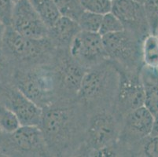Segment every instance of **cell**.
I'll use <instances>...</instances> for the list:
<instances>
[{"mask_svg": "<svg viewBox=\"0 0 158 157\" xmlns=\"http://www.w3.org/2000/svg\"><path fill=\"white\" fill-rule=\"evenodd\" d=\"M88 113L77 98H60L43 109L40 127L50 155H82Z\"/></svg>", "mask_w": 158, "mask_h": 157, "instance_id": "1", "label": "cell"}, {"mask_svg": "<svg viewBox=\"0 0 158 157\" xmlns=\"http://www.w3.org/2000/svg\"><path fill=\"white\" fill-rule=\"evenodd\" d=\"M120 72L110 60L87 69L77 99L87 113L99 109L114 108Z\"/></svg>", "mask_w": 158, "mask_h": 157, "instance_id": "2", "label": "cell"}, {"mask_svg": "<svg viewBox=\"0 0 158 157\" xmlns=\"http://www.w3.org/2000/svg\"><path fill=\"white\" fill-rule=\"evenodd\" d=\"M2 49L17 68H28L52 63L57 49L48 37L24 36L12 27H6Z\"/></svg>", "mask_w": 158, "mask_h": 157, "instance_id": "3", "label": "cell"}, {"mask_svg": "<svg viewBox=\"0 0 158 157\" xmlns=\"http://www.w3.org/2000/svg\"><path fill=\"white\" fill-rule=\"evenodd\" d=\"M122 118L114 108H105L88 113L82 155L95 156L104 149H115L120 138ZM118 155V153H117Z\"/></svg>", "mask_w": 158, "mask_h": 157, "instance_id": "4", "label": "cell"}, {"mask_svg": "<svg viewBox=\"0 0 158 157\" xmlns=\"http://www.w3.org/2000/svg\"><path fill=\"white\" fill-rule=\"evenodd\" d=\"M11 83L42 109L59 99L51 63L33 67L17 68Z\"/></svg>", "mask_w": 158, "mask_h": 157, "instance_id": "5", "label": "cell"}, {"mask_svg": "<svg viewBox=\"0 0 158 157\" xmlns=\"http://www.w3.org/2000/svg\"><path fill=\"white\" fill-rule=\"evenodd\" d=\"M108 60L120 70L139 71L143 65L141 54L143 39L127 30L102 36Z\"/></svg>", "mask_w": 158, "mask_h": 157, "instance_id": "6", "label": "cell"}, {"mask_svg": "<svg viewBox=\"0 0 158 157\" xmlns=\"http://www.w3.org/2000/svg\"><path fill=\"white\" fill-rule=\"evenodd\" d=\"M0 152L17 156H49L42 130L38 126H22L0 138Z\"/></svg>", "mask_w": 158, "mask_h": 157, "instance_id": "7", "label": "cell"}, {"mask_svg": "<svg viewBox=\"0 0 158 157\" xmlns=\"http://www.w3.org/2000/svg\"><path fill=\"white\" fill-rule=\"evenodd\" d=\"M60 98H77L82 80L87 69L79 64L69 50L57 49L51 63Z\"/></svg>", "mask_w": 158, "mask_h": 157, "instance_id": "8", "label": "cell"}, {"mask_svg": "<svg viewBox=\"0 0 158 157\" xmlns=\"http://www.w3.org/2000/svg\"><path fill=\"white\" fill-rule=\"evenodd\" d=\"M0 102L17 116L21 125L40 126L43 109L11 83L0 84Z\"/></svg>", "mask_w": 158, "mask_h": 157, "instance_id": "9", "label": "cell"}, {"mask_svg": "<svg viewBox=\"0 0 158 157\" xmlns=\"http://www.w3.org/2000/svg\"><path fill=\"white\" fill-rule=\"evenodd\" d=\"M139 71L119 69L120 82L114 109L121 118L131 111L144 106L145 91Z\"/></svg>", "mask_w": 158, "mask_h": 157, "instance_id": "10", "label": "cell"}, {"mask_svg": "<svg viewBox=\"0 0 158 157\" xmlns=\"http://www.w3.org/2000/svg\"><path fill=\"white\" fill-rule=\"evenodd\" d=\"M69 51L87 70L108 60L102 36L98 32L80 31L72 42Z\"/></svg>", "mask_w": 158, "mask_h": 157, "instance_id": "11", "label": "cell"}, {"mask_svg": "<svg viewBox=\"0 0 158 157\" xmlns=\"http://www.w3.org/2000/svg\"><path fill=\"white\" fill-rule=\"evenodd\" d=\"M11 27L24 36L34 39L48 36L49 28L41 20L29 0L16 2Z\"/></svg>", "mask_w": 158, "mask_h": 157, "instance_id": "12", "label": "cell"}, {"mask_svg": "<svg viewBox=\"0 0 158 157\" xmlns=\"http://www.w3.org/2000/svg\"><path fill=\"white\" fill-rule=\"evenodd\" d=\"M123 24L124 29L143 39L149 34L143 4L135 0H113L112 10Z\"/></svg>", "mask_w": 158, "mask_h": 157, "instance_id": "13", "label": "cell"}, {"mask_svg": "<svg viewBox=\"0 0 158 157\" xmlns=\"http://www.w3.org/2000/svg\"><path fill=\"white\" fill-rule=\"evenodd\" d=\"M77 21L61 16L51 28H49L48 38L57 49L69 50L72 42L80 31Z\"/></svg>", "mask_w": 158, "mask_h": 157, "instance_id": "14", "label": "cell"}, {"mask_svg": "<svg viewBox=\"0 0 158 157\" xmlns=\"http://www.w3.org/2000/svg\"><path fill=\"white\" fill-rule=\"evenodd\" d=\"M139 73L145 91L144 105L154 115L158 112V68L143 64Z\"/></svg>", "mask_w": 158, "mask_h": 157, "instance_id": "15", "label": "cell"}, {"mask_svg": "<svg viewBox=\"0 0 158 157\" xmlns=\"http://www.w3.org/2000/svg\"><path fill=\"white\" fill-rule=\"evenodd\" d=\"M29 2L48 28L61 17L54 0H29Z\"/></svg>", "mask_w": 158, "mask_h": 157, "instance_id": "16", "label": "cell"}, {"mask_svg": "<svg viewBox=\"0 0 158 157\" xmlns=\"http://www.w3.org/2000/svg\"><path fill=\"white\" fill-rule=\"evenodd\" d=\"M141 54L144 65L158 68V36L156 35L149 33L143 38Z\"/></svg>", "mask_w": 158, "mask_h": 157, "instance_id": "17", "label": "cell"}, {"mask_svg": "<svg viewBox=\"0 0 158 157\" xmlns=\"http://www.w3.org/2000/svg\"><path fill=\"white\" fill-rule=\"evenodd\" d=\"M102 17L103 15L102 14L84 10L79 17L77 23L81 31L87 32H99Z\"/></svg>", "mask_w": 158, "mask_h": 157, "instance_id": "18", "label": "cell"}, {"mask_svg": "<svg viewBox=\"0 0 158 157\" xmlns=\"http://www.w3.org/2000/svg\"><path fill=\"white\" fill-rule=\"evenodd\" d=\"M61 16L78 21L84 10L80 0H54Z\"/></svg>", "mask_w": 158, "mask_h": 157, "instance_id": "19", "label": "cell"}, {"mask_svg": "<svg viewBox=\"0 0 158 157\" xmlns=\"http://www.w3.org/2000/svg\"><path fill=\"white\" fill-rule=\"evenodd\" d=\"M131 155L158 157V136H148L136 145Z\"/></svg>", "mask_w": 158, "mask_h": 157, "instance_id": "20", "label": "cell"}, {"mask_svg": "<svg viewBox=\"0 0 158 157\" xmlns=\"http://www.w3.org/2000/svg\"><path fill=\"white\" fill-rule=\"evenodd\" d=\"M21 126L17 116L0 102V129L2 131L3 133H11Z\"/></svg>", "mask_w": 158, "mask_h": 157, "instance_id": "21", "label": "cell"}, {"mask_svg": "<svg viewBox=\"0 0 158 157\" xmlns=\"http://www.w3.org/2000/svg\"><path fill=\"white\" fill-rule=\"evenodd\" d=\"M149 32L156 35L158 28V0H146L143 3Z\"/></svg>", "mask_w": 158, "mask_h": 157, "instance_id": "22", "label": "cell"}, {"mask_svg": "<svg viewBox=\"0 0 158 157\" xmlns=\"http://www.w3.org/2000/svg\"><path fill=\"white\" fill-rule=\"evenodd\" d=\"M123 30H124L123 24L113 13H107L103 15L101 28L98 32L102 36L108 34L119 32Z\"/></svg>", "mask_w": 158, "mask_h": 157, "instance_id": "23", "label": "cell"}, {"mask_svg": "<svg viewBox=\"0 0 158 157\" xmlns=\"http://www.w3.org/2000/svg\"><path fill=\"white\" fill-rule=\"evenodd\" d=\"M16 68L17 67L13 60L0 48V84L11 83Z\"/></svg>", "mask_w": 158, "mask_h": 157, "instance_id": "24", "label": "cell"}, {"mask_svg": "<svg viewBox=\"0 0 158 157\" xmlns=\"http://www.w3.org/2000/svg\"><path fill=\"white\" fill-rule=\"evenodd\" d=\"M84 10L104 14L111 12L112 0H80Z\"/></svg>", "mask_w": 158, "mask_h": 157, "instance_id": "25", "label": "cell"}, {"mask_svg": "<svg viewBox=\"0 0 158 157\" xmlns=\"http://www.w3.org/2000/svg\"><path fill=\"white\" fill-rule=\"evenodd\" d=\"M15 5L14 0H0V22L6 27L12 25Z\"/></svg>", "mask_w": 158, "mask_h": 157, "instance_id": "26", "label": "cell"}, {"mask_svg": "<svg viewBox=\"0 0 158 157\" xmlns=\"http://www.w3.org/2000/svg\"><path fill=\"white\" fill-rule=\"evenodd\" d=\"M151 136H158V112L154 114V122H153V127L152 130Z\"/></svg>", "mask_w": 158, "mask_h": 157, "instance_id": "27", "label": "cell"}, {"mask_svg": "<svg viewBox=\"0 0 158 157\" xmlns=\"http://www.w3.org/2000/svg\"><path fill=\"white\" fill-rule=\"evenodd\" d=\"M6 28V27L2 23L0 22V48H2V42H3V37H4V35H5Z\"/></svg>", "mask_w": 158, "mask_h": 157, "instance_id": "28", "label": "cell"}, {"mask_svg": "<svg viewBox=\"0 0 158 157\" xmlns=\"http://www.w3.org/2000/svg\"><path fill=\"white\" fill-rule=\"evenodd\" d=\"M135 1H137V2H141V3H144V2L146 1V0H135Z\"/></svg>", "mask_w": 158, "mask_h": 157, "instance_id": "29", "label": "cell"}, {"mask_svg": "<svg viewBox=\"0 0 158 157\" xmlns=\"http://www.w3.org/2000/svg\"><path fill=\"white\" fill-rule=\"evenodd\" d=\"M2 130L0 129V138H1V136H2Z\"/></svg>", "mask_w": 158, "mask_h": 157, "instance_id": "30", "label": "cell"}, {"mask_svg": "<svg viewBox=\"0 0 158 157\" xmlns=\"http://www.w3.org/2000/svg\"><path fill=\"white\" fill-rule=\"evenodd\" d=\"M156 35L158 36V28H157V31H156Z\"/></svg>", "mask_w": 158, "mask_h": 157, "instance_id": "31", "label": "cell"}, {"mask_svg": "<svg viewBox=\"0 0 158 157\" xmlns=\"http://www.w3.org/2000/svg\"><path fill=\"white\" fill-rule=\"evenodd\" d=\"M14 2H18V1H19V0H14Z\"/></svg>", "mask_w": 158, "mask_h": 157, "instance_id": "32", "label": "cell"}, {"mask_svg": "<svg viewBox=\"0 0 158 157\" xmlns=\"http://www.w3.org/2000/svg\"><path fill=\"white\" fill-rule=\"evenodd\" d=\"M112 1H113V0H112Z\"/></svg>", "mask_w": 158, "mask_h": 157, "instance_id": "33", "label": "cell"}]
</instances>
